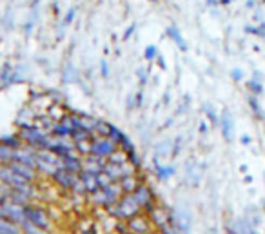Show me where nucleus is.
Wrapping results in <instances>:
<instances>
[{
	"label": "nucleus",
	"mask_w": 265,
	"mask_h": 234,
	"mask_svg": "<svg viewBox=\"0 0 265 234\" xmlns=\"http://www.w3.org/2000/svg\"><path fill=\"white\" fill-rule=\"evenodd\" d=\"M245 183H251V182H253V176H251V175H245Z\"/></svg>",
	"instance_id": "55"
},
{
	"label": "nucleus",
	"mask_w": 265,
	"mask_h": 234,
	"mask_svg": "<svg viewBox=\"0 0 265 234\" xmlns=\"http://www.w3.org/2000/svg\"><path fill=\"white\" fill-rule=\"evenodd\" d=\"M109 127H111V122H107V120L104 118H98L97 127H95V136H107Z\"/></svg>",
	"instance_id": "31"
},
{
	"label": "nucleus",
	"mask_w": 265,
	"mask_h": 234,
	"mask_svg": "<svg viewBox=\"0 0 265 234\" xmlns=\"http://www.w3.org/2000/svg\"><path fill=\"white\" fill-rule=\"evenodd\" d=\"M53 15L55 16L60 15V8H58V4H53Z\"/></svg>",
	"instance_id": "51"
},
{
	"label": "nucleus",
	"mask_w": 265,
	"mask_h": 234,
	"mask_svg": "<svg viewBox=\"0 0 265 234\" xmlns=\"http://www.w3.org/2000/svg\"><path fill=\"white\" fill-rule=\"evenodd\" d=\"M171 223H173L176 234H191L193 216L184 207H174V209H171Z\"/></svg>",
	"instance_id": "6"
},
{
	"label": "nucleus",
	"mask_w": 265,
	"mask_h": 234,
	"mask_svg": "<svg viewBox=\"0 0 265 234\" xmlns=\"http://www.w3.org/2000/svg\"><path fill=\"white\" fill-rule=\"evenodd\" d=\"M171 149H173V142L169 140H162L154 145V158H171Z\"/></svg>",
	"instance_id": "22"
},
{
	"label": "nucleus",
	"mask_w": 265,
	"mask_h": 234,
	"mask_svg": "<svg viewBox=\"0 0 265 234\" xmlns=\"http://www.w3.org/2000/svg\"><path fill=\"white\" fill-rule=\"evenodd\" d=\"M107 162L115 163V165H124V163H127V156H125V153L122 151V149H117V151L107 158Z\"/></svg>",
	"instance_id": "32"
},
{
	"label": "nucleus",
	"mask_w": 265,
	"mask_h": 234,
	"mask_svg": "<svg viewBox=\"0 0 265 234\" xmlns=\"http://www.w3.org/2000/svg\"><path fill=\"white\" fill-rule=\"evenodd\" d=\"M93 136H95V135L84 131V129H73L71 136H69V138H71L73 143H80V142H89V140H93Z\"/></svg>",
	"instance_id": "26"
},
{
	"label": "nucleus",
	"mask_w": 265,
	"mask_h": 234,
	"mask_svg": "<svg viewBox=\"0 0 265 234\" xmlns=\"http://www.w3.org/2000/svg\"><path fill=\"white\" fill-rule=\"evenodd\" d=\"M231 2H233V0H218V4L220 6H229Z\"/></svg>",
	"instance_id": "54"
},
{
	"label": "nucleus",
	"mask_w": 265,
	"mask_h": 234,
	"mask_svg": "<svg viewBox=\"0 0 265 234\" xmlns=\"http://www.w3.org/2000/svg\"><path fill=\"white\" fill-rule=\"evenodd\" d=\"M132 102H135V111L144 105V93H142V89H138L137 93H132Z\"/></svg>",
	"instance_id": "39"
},
{
	"label": "nucleus",
	"mask_w": 265,
	"mask_h": 234,
	"mask_svg": "<svg viewBox=\"0 0 265 234\" xmlns=\"http://www.w3.org/2000/svg\"><path fill=\"white\" fill-rule=\"evenodd\" d=\"M211 129V125L207 122H200V127H198V131H200V135H207Z\"/></svg>",
	"instance_id": "45"
},
{
	"label": "nucleus",
	"mask_w": 265,
	"mask_h": 234,
	"mask_svg": "<svg viewBox=\"0 0 265 234\" xmlns=\"http://www.w3.org/2000/svg\"><path fill=\"white\" fill-rule=\"evenodd\" d=\"M97 182H98V189H107L111 183H115L107 175H105V173H98V175H97Z\"/></svg>",
	"instance_id": "38"
},
{
	"label": "nucleus",
	"mask_w": 265,
	"mask_h": 234,
	"mask_svg": "<svg viewBox=\"0 0 265 234\" xmlns=\"http://www.w3.org/2000/svg\"><path fill=\"white\" fill-rule=\"evenodd\" d=\"M244 31L247 35H254L260 36V38H265V22H260V24H247L244 28Z\"/></svg>",
	"instance_id": "27"
},
{
	"label": "nucleus",
	"mask_w": 265,
	"mask_h": 234,
	"mask_svg": "<svg viewBox=\"0 0 265 234\" xmlns=\"http://www.w3.org/2000/svg\"><path fill=\"white\" fill-rule=\"evenodd\" d=\"M77 178H78V175H73V173L65 171V169H58V171H56L49 180H51L58 189L65 190V193H71L73 185H75V182H77Z\"/></svg>",
	"instance_id": "9"
},
{
	"label": "nucleus",
	"mask_w": 265,
	"mask_h": 234,
	"mask_svg": "<svg viewBox=\"0 0 265 234\" xmlns=\"http://www.w3.org/2000/svg\"><path fill=\"white\" fill-rule=\"evenodd\" d=\"M225 234H238L236 229H234V225H227L225 227Z\"/></svg>",
	"instance_id": "49"
},
{
	"label": "nucleus",
	"mask_w": 265,
	"mask_h": 234,
	"mask_svg": "<svg viewBox=\"0 0 265 234\" xmlns=\"http://www.w3.org/2000/svg\"><path fill=\"white\" fill-rule=\"evenodd\" d=\"M263 209H265V203H263Z\"/></svg>",
	"instance_id": "60"
},
{
	"label": "nucleus",
	"mask_w": 265,
	"mask_h": 234,
	"mask_svg": "<svg viewBox=\"0 0 265 234\" xmlns=\"http://www.w3.org/2000/svg\"><path fill=\"white\" fill-rule=\"evenodd\" d=\"M162 103H164V105H169V103H171V96H169L167 93H164V96H162Z\"/></svg>",
	"instance_id": "48"
},
{
	"label": "nucleus",
	"mask_w": 265,
	"mask_h": 234,
	"mask_svg": "<svg viewBox=\"0 0 265 234\" xmlns=\"http://www.w3.org/2000/svg\"><path fill=\"white\" fill-rule=\"evenodd\" d=\"M109 75H111V69H109V62L105 58L100 60V76L102 78H109Z\"/></svg>",
	"instance_id": "40"
},
{
	"label": "nucleus",
	"mask_w": 265,
	"mask_h": 234,
	"mask_svg": "<svg viewBox=\"0 0 265 234\" xmlns=\"http://www.w3.org/2000/svg\"><path fill=\"white\" fill-rule=\"evenodd\" d=\"M107 138L111 140L113 143L117 147H120L122 143L127 140V135H125L124 131H122V127H118V125H115V123H111V127H109V135H107Z\"/></svg>",
	"instance_id": "21"
},
{
	"label": "nucleus",
	"mask_w": 265,
	"mask_h": 234,
	"mask_svg": "<svg viewBox=\"0 0 265 234\" xmlns=\"http://www.w3.org/2000/svg\"><path fill=\"white\" fill-rule=\"evenodd\" d=\"M0 234H22L20 225L9 222V220H0Z\"/></svg>",
	"instance_id": "25"
},
{
	"label": "nucleus",
	"mask_w": 265,
	"mask_h": 234,
	"mask_svg": "<svg viewBox=\"0 0 265 234\" xmlns=\"http://www.w3.org/2000/svg\"><path fill=\"white\" fill-rule=\"evenodd\" d=\"M105 212H107L109 218H113L115 222H127V220L140 215L142 209L132 195H122L120 200H118L115 205L109 207Z\"/></svg>",
	"instance_id": "1"
},
{
	"label": "nucleus",
	"mask_w": 265,
	"mask_h": 234,
	"mask_svg": "<svg viewBox=\"0 0 265 234\" xmlns=\"http://www.w3.org/2000/svg\"><path fill=\"white\" fill-rule=\"evenodd\" d=\"M231 80H233V82H241V80H244V69L240 68L231 69Z\"/></svg>",
	"instance_id": "41"
},
{
	"label": "nucleus",
	"mask_w": 265,
	"mask_h": 234,
	"mask_svg": "<svg viewBox=\"0 0 265 234\" xmlns=\"http://www.w3.org/2000/svg\"><path fill=\"white\" fill-rule=\"evenodd\" d=\"M13 68H15V66H11L9 62L2 66V69H0V88H4L6 83H8L9 76H11L13 73Z\"/></svg>",
	"instance_id": "33"
},
{
	"label": "nucleus",
	"mask_w": 265,
	"mask_h": 234,
	"mask_svg": "<svg viewBox=\"0 0 265 234\" xmlns=\"http://www.w3.org/2000/svg\"><path fill=\"white\" fill-rule=\"evenodd\" d=\"M13 149H9L8 145L0 142V163H9L13 160Z\"/></svg>",
	"instance_id": "34"
},
{
	"label": "nucleus",
	"mask_w": 265,
	"mask_h": 234,
	"mask_svg": "<svg viewBox=\"0 0 265 234\" xmlns=\"http://www.w3.org/2000/svg\"><path fill=\"white\" fill-rule=\"evenodd\" d=\"M238 171H240V173H241V175H247V171H249V167L245 165V163H241V165H240V167H238Z\"/></svg>",
	"instance_id": "50"
},
{
	"label": "nucleus",
	"mask_w": 265,
	"mask_h": 234,
	"mask_svg": "<svg viewBox=\"0 0 265 234\" xmlns=\"http://www.w3.org/2000/svg\"><path fill=\"white\" fill-rule=\"evenodd\" d=\"M6 165L11 169L15 175H18L20 178H24L26 182H29V183H36L38 182V173H36V169H33V167H28V165H24V163H18V162H9V163H6Z\"/></svg>",
	"instance_id": "12"
},
{
	"label": "nucleus",
	"mask_w": 265,
	"mask_h": 234,
	"mask_svg": "<svg viewBox=\"0 0 265 234\" xmlns=\"http://www.w3.org/2000/svg\"><path fill=\"white\" fill-rule=\"evenodd\" d=\"M245 88H247L249 95H254V96H261V95H263V91H265L263 82H260V80H254V78L247 80V82H245Z\"/></svg>",
	"instance_id": "24"
},
{
	"label": "nucleus",
	"mask_w": 265,
	"mask_h": 234,
	"mask_svg": "<svg viewBox=\"0 0 265 234\" xmlns=\"http://www.w3.org/2000/svg\"><path fill=\"white\" fill-rule=\"evenodd\" d=\"M78 178H80V182H82V185H84L85 195H87V196L95 195V193H97V190H98L97 175H93V173L84 171V169H82V173H80V175H78Z\"/></svg>",
	"instance_id": "18"
},
{
	"label": "nucleus",
	"mask_w": 265,
	"mask_h": 234,
	"mask_svg": "<svg viewBox=\"0 0 265 234\" xmlns=\"http://www.w3.org/2000/svg\"><path fill=\"white\" fill-rule=\"evenodd\" d=\"M120 196H122V190H120V187H118V183L115 182V183H111L107 189H98L95 195L87 196V198H91V203L95 207L107 210L109 207L115 205V203L120 200Z\"/></svg>",
	"instance_id": "4"
},
{
	"label": "nucleus",
	"mask_w": 265,
	"mask_h": 234,
	"mask_svg": "<svg viewBox=\"0 0 265 234\" xmlns=\"http://www.w3.org/2000/svg\"><path fill=\"white\" fill-rule=\"evenodd\" d=\"M182 147H184V136H176L173 142V149H171V158H176L180 155Z\"/></svg>",
	"instance_id": "37"
},
{
	"label": "nucleus",
	"mask_w": 265,
	"mask_h": 234,
	"mask_svg": "<svg viewBox=\"0 0 265 234\" xmlns=\"http://www.w3.org/2000/svg\"><path fill=\"white\" fill-rule=\"evenodd\" d=\"M16 133H18V136H20L22 143H26V145L35 147V149H38V151H42V149L46 147V140H48V135H46L42 129H38L35 123H31V125H26V127H20V129H18Z\"/></svg>",
	"instance_id": "5"
},
{
	"label": "nucleus",
	"mask_w": 265,
	"mask_h": 234,
	"mask_svg": "<svg viewBox=\"0 0 265 234\" xmlns=\"http://www.w3.org/2000/svg\"><path fill=\"white\" fill-rule=\"evenodd\" d=\"M240 143L241 145H251V143H253V138H251V135H247V133H245V135H241L240 136Z\"/></svg>",
	"instance_id": "44"
},
{
	"label": "nucleus",
	"mask_w": 265,
	"mask_h": 234,
	"mask_svg": "<svg viewBox=\"0 0 265 234\" xmlns=\"http://www.w3.org/2000/svg\"><path fill=\"white\" fill-rule=\"evenodd\" d=\"M135 75H137L140 88H145V86H147V82H149V71H147V69H145V68H137Z\"/></svg>",
	"instance_id": "36"
},
{
	"label": "nucleus",
	"mask_w": 265,
	"mask_h": 234,
	"mask_svg": "<svg viewBox=\"0 0 265 234\" xmlns=\"http://www.w3.org/2000/svg\"><path fill=\"white\" fill-rule=\"evenodd\" d=\"M251 78H254V80H260V82H261V78H263V76H261V73H260V71H254V73H253V76H251Z\"/></svg>",
	"instance_id": "52"
},
{
	"label": "nucleus",
	"mask_w": 265,
	"mask_h": 234,
	"mask_svg": "<svg viewBox=\"0 0 265 234\" xmlns=\"http://www.w3.org/2000/svg\"><path fill=\"white\" fill-rule=\"evenodd\" d=\"M140 182H145V176H142V173H137V175L124 176V178H120L117 183H118V187H120L122 195H132Z\"/></svg>",
	"instance_id": "14"
},
{
	"label": "nucleus",
	"mask_w": 265,
	"mask_h": 234,
	"mask_svg": "<svg viewBox=\"0 0 265 234\" xmlns=\"http://www.w3.org/2000/svg\"><path fill=\"white\" fill-rule=\"evenodd\" d=\"M2 209H4L6 220L16 223V225H20V223L26 220L24 218V207L18 205V203H13V202H9V200H6V202L2 203Z\"/></svg>",
	"instance_id": "13"
},
{
	"label": "nucleus",
	"mask_w": 265,
	"mask_h": 234,
	"mask_svg": "<svg viewBox=\"0 0 265 234\" xmlns=\"http://www.w3.org/2000/svg\"><path fill=\"white\" fill-rule=\"evenodd\" d=\"M160 55V51H158V48L154 44H147L144 49V60L149 63H154V60H157V56Z\"/></svg>",
	"instance_id": "30"
},
{
	"label": "nucleus",
	"mask_w": 265,
	"mask_h": 234,
	"mask_svg": "<svg viewBox=\"0 0 265 234\" xmlns=\"http://www.w3.org/2000/svg\"><path fill=\"white\" fill-rule=\"evenodd\" d=\"M154 63H157V66H158V68H160V69H164V71H165V69H167V62H165V58H164V56H162V55H158V56H157V60H154Z\"/></svg>",
	"instance_id": "43"
},
{
	"label": "nucleus",
	"mask_w": 265,
	"mask_h": 234,
	"mask_svg": "<svg viewBox=\"0 0 265 234\" xmlns=\"http://www.w3.org/2000/svg\"><path fill=\"white\" fill-rule=\"evenodd\" d=\"M62 169H65V171L73 173V175H80L82 173V156L78 155L77 151L69 153V155L62 156Z\"/></svg>",
	"instance_id": "15"
},
{
	"label": "nucleus",
	"mask_w": 265,
	"mask_h": 234,
	"mask_svg": "<svg viewBox=\"0 0 265 234\" xmlns=\"http://www.w3.org/2000/svg\"><path fill=\"white\" fill-rule=\"evenodd\" d=\"M205 4L213 6V8H214V6H218V0H205Z\"/></svg>",
	"instance_id": "53"
},
{
	"label": "nucleus",
	"mask_w": 265,
	"mask_h": 234,
	"mask_svg": "<svg viewBox=\"0 0 265 234\" xmlns=\"http://www.w3.org/2000/svg\"><path fill=\"white\" fill-rule=\"evenodd\" d=\"M135 31H137V24L127 26V28H125V31H124V35H122V42H127V40L131 38L132 35H135Z\"/></svg>",
	"instance_id": "42"
},
{
	"label": "nucleus",
	"mask_w": 265,
	"mask_h": 234,
	"mask_svg": "<svg viewBox=\"0 0 265 234\" xmlns=\"http://www.w3.org/2000/svg\"><path fill=\"white\" fill-rule=\"evenodd\" d=\"M0 220H6V215H4V209H2V205H0Z\"/></svg>",
	"instance_id": "56"
},
{
	"label": "nucleus",
	"mask_w": 265,
	"mask_h": 234,
	"mask_svg": "<svg viewBox=\"0 0 265 234\" xmlns=\"http://www.w3.org/2000/svg\"><path fill=\"white\" fill-rule=\"evenodd\" d=\"M71 131H73V127H71V123H69L68 113H65L60 120H56L51 127V135L58 136V138H69V136H71Z\"/></svg>",
	"instance_id": "17"
},
{
	"label": "nucleus",
	"mask_w": 265,
	"mask_h": 234,
	"mask_svg": "<svg viewBox=\"0 0 265 234\" xmlns=\"http://www.w3.org/2000/svg\"><path fill=\"white\" fill-rule=\"evenodd\" d=\"M247 103H249V109L251 113H253V116L258 120V122H265V109L263 105H261L260 98L254 95H249L247 96Z\"/></svg>",
	"instance_id": "20"
},
{
	"label": "nucleus",
	"mask_w": 265,
	"mask_h": 234,
	"mask_svg": "<svg viewBox=\"0 0 265 234\" xmlns=\"http://www.w3.org/2000/svg\"><path fill=\"white\" fill-rule=\"evenodd\" d=\"M24 218L28 220L29 223H33V225L53 232V218L46 207L38 205V203L35 202L28 203V205H24Z\"/></svg>",
	"instance_id": "2"
},
{
	"label": "nucleus",
	"mask_w": 265,
	"mask_h": 234,
	"mask_svg": "<svg viewBox=\"0 0 265 234\" xmlns=\"http://www.w3.org/2000/svg\"><path fill=\"white\" fill-rule=\"evenodd\" d=\"M105 165V160L102 158H97V156H84L82 158V167H84V171H89L93 173V175H98V173H102V169H104Z\"/></svg>",
	"instance_id": "19"
},
{
	"label": "nucleus",
	"mask_w": 265,
	"mask_h": 234,
	"mask_svg": "<svg viewBox=\"0 0 265 234\" xmlns=\"http://www.w3.org/2000/svg\"><path fill=\"white\" fill-rule=\"evenodd\" d=\"M20 230H22V234H53V232H49V230H44V229H40V227L33 225V223H29L28 220H24V222L20 223Z\"/></svg>",
	"instance_id": "28"
},
{
	"label": "nucleus",
	"mask_w": 265,
	"mask_h": 234,
	"mask_svg": "<svg viewBox=\"0 0 265 234\" xmlns=\"http://www.w3.org/2000/svg\"><path fill=\"white\" fill-rule=\"evenodd\" d=\"M38 2H40V0H33V2H31V9H35V8H36V4H38Z\"/></svg>",
	"instance_id": "57"
},
{
	"label": "nucleus",
	"mask_w": 265,
	"mask_h": 234,
	"mask_svg": "<svg viewBox=\"0 0 265 234\" xmlns=\"http://www.w3.org/2000/svg\"><path fill=\"white\" fill-rule=\"evenodd\" d=\"M258 6V0H247V2H245V8L247 9H254Z\"/></svg>",
	"instance_id": "47"
},
{
	"label": "nucleus",
	"mask_w": 265,
	"mask_h": 234,
	"mask_svg": "<svg viewBox=\"0 0 265 234\" xmlns=\"http://www.w3.org/2000/svg\"><path fill=\"white\" fill-rule=\"evenodd\" d=\"M165 36L173 40V44L176 46V48L180 49L182 53H187L189 51L187 40L184 38V35H182V31H180V28H178V26H174V24L167 26V28H165Z\"/></svg>",
	"instance_id": "16"
},
{
	"label": "nucleus",
	"mask_w": 265,
	"mask_h": 234,
	"mask_svg": "<svg viewBox=\"0 0 265 234\" xmlns=\"http://www.w3.org/2000/svg\"><path fill=\"white\" fill-rule=\"evenodd\" d=\"M263 180H265V175H263Z\"/></svg>",
	"instance_id": "61"
},
{
	"label": "nucleus",
	"mask_w": 265,
	"mask_h": 234,
	"mask_svg": "<svg viewBox=\"0 0 265 234\" xmlns=\"http://www.w3.org/2000/svg\"><path fill=\"white\" fill-rule=\"evenodd\" d=\"M75 18H77V8H69L68 11H65L64 18H62V28H68V26H71L73 22H75Z\"/></svg>",
	"instance_id": "35"
},
{
	"label": "nucleus",
	"mask_w": 265,
	"mask_h": 234,
	"mask_svg": "<svg viewBox=\"0 0 265 234\" xmlns=\"http://www.w3.org/2000/svg\"><path fill=\"white\" fill-rule=\"evenodd\" d=\"M218 127H220V135L225 143L234 142V118L227 108L222 109L220 116H218Z\"/></svg>",
	"instance_id": "8"
},
{
	"label": "nucleus",
	"mask_w": 265,
	"mask_h": 234,
	"mask_svg": "<svg viewBox=\"0 0 265 234\" xmlns=\"http://www.w3.org/2000/svg\"><path fill=\"white\" fill-rule=\"evenodd\" d=\"M0 142L8 145L9 149L16 151V149H20L22 147V140L18 136V133H6V135H0Z\"/></svg>",
	"instance_id": "23"
},
{
	"label": "nucleus",
	"mask_w": 265,
	"mask_h": 234,
	"mask_svg": "<svg viewBox=\"0 0 265 234\" xmlns=\"http://www.w3.org/2000/svg\"><path fill=\"white\" fill-rule=\"evenodd\" d=\"M147 2H151V4H158V2H162V0H147Z\"/></svg>",
	"instance_id": "58"
},
{
	"label": "nucleus",
	"mask_w": 265,
	"mask_h": 234,
	"mask_svg": "<svg viewBox=\"0 0 265 234\" xmlns=\"http://www.w3.org/2000/svg\"><path fill=\"white\" fill-rule=\"evenodd\" d=\"M125 223H127L129 234H147L153 230V225H151V222H149V218L144 212H140V215L135 216V218L127 220Z\"/></svg>",
	"instance_id": "11"
},
{
	"label": "nucleus",
	"mask_w": 265,
	"mask_h": 234,
	"mask_svg": "<svg viewBox=\"0 0 265 234\" xmlns=\"http://www.w3.org/2000/svg\"><path fill=\"white\" fill-rule=\"evenodd\" d=\"M204 115H205V118L209 120V125H213V127L218 125V116L220 115H216V111H214V108H213V103H205L204 105Z\"/></svg>",
	"instance_id": "29"
},
{
	"label": "nucleus",
	"mask_w": 265,
	"mask_h": 234,
	"mask_svg": "<svg viewBox=\"0 0 265 234\" xmlns=\"http://www.w3.org/2000/svg\"><path fill=\"white\" fill-rule=\"evenodd\" d=\"M118 147L107 138V136H93L91 140V151L89 155L91 156H97V158L102 160H107L113 153L117 151Z\"/></svg>",
	"instance_id": "7"
},
{
	"label": "nucleus",
	"mask_w": 265,
	"mask_h": 234,
	"mask_svg": "<svg viewBox=\"0 0 265 234\" xmlns=\"http://www.w3.org/2000/svg\"><path fill=\"white\" fill-rule=\"evenodd\" d=\"M147 234H158L157 230H151V232H147Z\"/></svg>",
	"instance_id": "59"
},
{
	"label": "nucleus",
	"mask_w": 265,
	"mask_h": 234,
	"mask_svg": "<svg viewBox=\"0 0 265 234\" xmlns=\"http://www.w3.org/2000/svg\"><path fill=\"white\" fill-rule=\"evenodd\" d=\"M132 196H135V200H137V203L140 205V209H142L144 215L151 212V210H153L154 207H157V203H158L157 190H154V187L151 185L147 180L138 183V187L135 189Z\"/></svg>",
	"instance_id": "3"
},
{
	"label": "nucleus",
	"mask_w": 265,
	"mask_h": 234,
	"mask_svg": "<svg viewBox=\"0 0 265 234\" xmlns=\"http://www.w3.org/2000/svg\"><path fill=\"white\" fill-rule=\"evenodd\" d=\"M80 234H98V229L95 225H91V227H85V229H82L80 230Z\"/></svg>",
	"instance_id": "46"
},
{
	"label": "nucleus",
	"mask_w": 265,
	"mask_h": 234,
	"mask_svg": "<svg viewBox=\"0 0 265 234\" xmlns=\"http://www.w3.org/2000/svg\"><path fill=\"white\" fill-rule=\"evenodd\" d=\"M153 175L157 176L158 182L165 183L173 178V176H176V167L171 165V163L160 162V160L153 156Z\"/></svg>",
	"instance_id": "10"
}]
</instances>
